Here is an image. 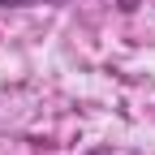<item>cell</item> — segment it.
<instances>
[{
	"instance_id": "6da1fadb",
	"label": "cell",
	"mask_w": 155,
	"mask_h": 155,
	"mask_svg": "<svg viewBox=\"0 0 155 155\" xmlns=\"http://www.w3.org/2000/svg\"><path fill=\"white\" fill-rule=\"evenodd\" d=\"M0 5H39V0H0Z\"/></svg>"
}]
</instances>
